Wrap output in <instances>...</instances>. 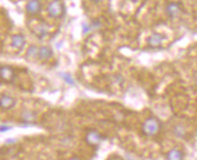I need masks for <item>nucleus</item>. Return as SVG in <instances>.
Wrapping results in <instances>:
<instances>
[{
    "mask_svg": "<svg viewBox=\"0 0 197 160\" xmlns=\"http://www.w3.org/2000/svg\"><path fill=\"white\" fill-rule=\"evenodd\" d=\"M160 128H161L160 121L156 117H149L144 121L142 131L146 136L153 137L160 131Z\"/></svg>",
    "mask_w": 197,
    "mask_h": 160,
    "instance_id": "nucleus-1",
    "label": "nucleus"
},
{
    "mask_svg": "<svg viewBox=\"0 0 197 160\" xmlns=\"http://www.w3.org/2000/svg\"><path fill=\"white\" fill-rule=\"evenodd\" d=\"M47 12L49 16L53 18H61L65 13V7L61 0H53L47 6Z\"/></svg>",
    "mask_w": 197,
    "mask_h": 160,
    "instance_id": "nucleus-2",
    "label": "nucleus"
},
{
    "mask_svg": "<svg viewBox=\"0 0 197 160\" xmlns=\"http://www.w3.org/2000/svg\"><path fill=\"white\" fill-rule=\"evenodd\" d=\"M85 140H86V142H87L89 145L96 147L101 143L103 137L98 131H97L95 130H89L87 132V134H86Z\"/></svg>",
    "mask_w": 197,
    "mask_h": 160,
    "instance_id": "nucleus-3",
    "label": "nucleus"
},
{
    "mask_svg": "<svg viewBox=\"0 0 197 160\" xmlns=\"http://www.w3.org/2000/svg\"><path fill=\"white\" fill-rule=\"evenodd\" d=\"M166 39V35L159 33V32H154L152 33L148 39H147V43L150 48H158L161 46V44L164 42V41Z\"/></svg>",
    "mask_w": 197,
    "mask_h": 160,
    "instance_id": "nucleus-4",
    "label": "nucleus"
},
{
    "mask_svg": "<svg viewBox=\"0 0 197 160\" xmlns=\"http://www.w3.org/2000/svg\"><path fill=\"white\" fill-rule=\"evenodd\" d=\"M16 77L14 68L10 66L0 67V78L5 82H12Z\"/></svg>",
    "mask_w": 197,
    "mask_h": 160,
    "instance_id": "nucleus-5",
    "label": "nucleus"
},
{
    "mask_svg": "<svg viewBox=\"0 0 197 160\" xmlns=\"http://www.w3.org/2000/svg\"><path fill=\"white\" fill-rule=\"evenodd\" d=\"M16 104V99L7 94H3L0 97V108L2 110H9Z\"/></svg>",
    "mask_w": 197,
    "mask_h": 160,
    "instance_id": "nucleus-6",
    "label": "nucleus"
},
{
    "mask_svg": "<svg viewBox=\"0 0 197 160\" xmlns=\"http://www.w3.org/2000/svg\"><path fill=\"white\" fill-rule=\"evenodd\" d=\"M181 10H182L181 5L176 2H170L166 6V13L168 16H170L171 18L176 17L181 13Z\"/></svg>",
    "mask_w": 197,
    "mask_h": 160,
    "instance_id": "nucleus-7",
    "label": "nucleus"
},
{
    "mask_svg": "<svg viewBox=\"0 0 197 160\" xmlns=\"http://www.w3.org/2000/svg\"><path fill=\"white\" fill-rule=\"evenodd\" d=\"M24 43H26V39H24V35L16 34L12 37L11 44L15 49H16V50H22L23 47L24 46Z\"/></svg>",
    "mask_w": 197,
    "mask_h": 160,
    "instance_id": "nucleus-8",
    "label": "nucleus"
},
{
    "mask_svg": "<svg viewBox=\"0 0 197 160\" xmlns=\"http://www.w3.org/2000/svg\"><path fill=\"white\" fill-rule=\"evenodd\" d=\"M41 10V3L39 0H30L26 5V11L31 15L39 13Z\"/></svg>",
    "mask_w": 197,
    "mask_h": 160,
    "instance_id": "nucleus-9",
    "label": "nucleus"
},
{
    "mask_svg": "<svg viewBox=\"0 0 197 160\" xmlns=\"http://www.w3.org/2000/svg\"><path fill=\"white\" fill-rule=\"evenodd\" d=\"M21 119L24 122L32 123V122H34L36 120V113L34 112V111L24 110L21 114Z\"/></svg>",
    "mask_w": 197,
    "mask_h": 160,
    "instance_id": "nucleus-10",
    "label": "nucleus"
},
{
    "mask_svg": "<svg viewBox=\"0 0 197 160\" xmlns=\"http://www.w3.org/2000/svg\"><path fill=\"white\" fill-rule=\"evenodd\" d=\"M166 158L167 160H183V153L182 150L175 147V149H172L171 150H169V152L167 153Z\"/></svg>",
    "mask_w": 197,
    "mask_h": 160,
    "instance_id": "nucleus-11",
    "label": "nucleus"
},
{
    "mask_svg": "<svg viewBox=\"0 0 197 160\" xmlns=\"http://www.w3.org/2000/svg\"><path fill=\"white\" fill-rule=\"evenodd\" d=\"M53 56V51L49 47L43 46L38 50V58L42 60H47Z\"/></svg>",
    "mask_w": 197,
    "mask_h": 160,
    "instance_id": "nucleus-12",
    "label": "nucleus"
},
{
    "mask_svg": "<svg viewBox=\"0 0 197 160\" xmlns=\"http://www.w3.org/2000/svg\"><path fill=\"white\" fill-rule=\"evenodd\" d=\"M173 132L174 134L176 135V136L179 139H183L186 137V128H184L183 125L181 124H178V125H176L173 129Z\"/></svg>",
    "mask_w": 197,
    "mask_h": 160,
    "instance_id": "nucleus-13",
    "label": "nucleus"
},
{
    "mask_svg": "<svg viewBox=\"0 0 197 160\" xmlns=\"http://www.w3.org/2000/svg\"><path fill=\"white\" fill-rule=\"evenodd\" d=\"M38 50H39L38 47H36L34 45L30 46L27 51V57L30 59H34L36 57H38Z\"/></svg>",
    "mask_w": 197,
    "mask_h": 160,
    "instance_id": "nucleus-14",
    "label": "nucleus"
},
{
    "mask_svg": "<svg viewBox=\"0 0 197 160\" xmlns=\"http://www.w3.org/2000/svg\"><path fill=\"white\" fill-rule=\"evenodd\" d=\"M35 32H36V34H37V36H39L40 38H42V37H44L47 34V29L44 24H40V25H38L37 28H36Z\"/></svg>",
    "mask_w": 197,
    "mask_h": 160,
    "instance_id": "nucleus-15",
    "label": "nucleus"
},
{
    "mask_svg": "<svg viewBox=\"0 0 197 160\" xmlns=\"http://www.w3.org/2000/svg\"><path fill=\"white\" fill-rule=\"evenodd\" d=\"M64 79L66 80V82H68V83H70V84H74V82L72 81V79L70 78V76H69V75H64Z\"/></svg>",
    "mask_w": 197,
    "mask_h": 160,
    "instance_id": "nucleus-16",
    "label": "nucleus"
},
{
    "mask_svg": "<svg viewBox=\"0 0 197 160\" xmlns=\"http://www.w3.org/2000/svg\"><path fill=\"white\" fill-rule=\"evenodd\" d=\"M82 27H83L84 32H88V31L90 30V27H88V26H87V24H86V23H83V24H82Z\"/></svg>",
    "mask_w": 197,
    "mask_h": 160,
    "instance_id": "nucleus-17",
    "label": "nucleus"
},
{
    "mask_svg": "<svg viewBox=\"0 0 197 160\" xmlns=\"http://www.w3.org/2000/svg\"><path fill=\"white\" fill-rule=\"evenodd\" d=\"M109 160H123L121 157H118V156H114V157H112L111 159H109Z\"/></svg>",
    "mask_w": 197,
    "mask_h": 160,
    "instance_id": "nucleus-18",
    "label": "nucleus"
},
{
    "mask_svg": "<svg viewBox=\"0 0 197 160\" xmlns=\"http://www.w3.org/2000/svg\"><path fill=\"white\" fill-rule=\"evenodd\" d=\"M69 160H81V158H79L78 156H73V157H71Z\"/></svg>",
    "mask_w": 197,
    "mask_h": 160,
    "instance_id": "nucleus-19",
    "label": "nucleus"
},
{
    "mask_svg": "<svg viewBox=\"0 0 197 160\" xmlns=\"http://www.w3.org/2000/svg\"><path fill=\"white\" fill-rule=\"evenodd\" d=\"M92 2H94V3H98L100 1H101V0H91Z\"/></svg>",
    "mask_w": 197,
    "mask_h": 160,
    "instance_id": "nucleus-20",
    "label": "nucleus"
},
{
    "mask_svg": "<svg viewBox=\"0 0 197 160\" xmlns=\"http://www.w3.org/2000/svg\"><path fill=\"white\" fill-rule=\"evenodd\" d=\"M131 1H136V0H131Z\"/></svg>",
    "mask_w": 197,
    "mask_h": 160,
    "instance_id": "nucleus-21",
    "label": "nucleus"
}]
</instances>
